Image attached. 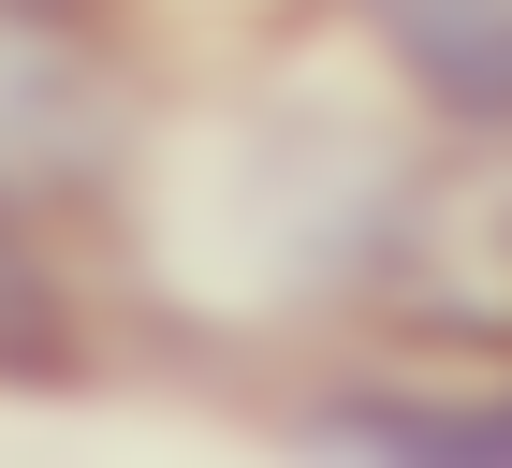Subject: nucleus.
<instances>
[{"instance_id": "2", "label": "nucleus", "mask_w": 512, "mask_h": 468, "mask_svg": "<svg viewBox=\"0 0 512 468\" xmlns=\"http://www.w3.org/2000/svg\"><path fill=\"white\" fill-rule=\"evenodd\" d=\"M308 454H337V468H512V351L483 381H395V366L322 381Z\"/></svg>"}, {"instance_id": "5", "label": "nucleus", "mask_w": 512, "mask_h": 468, "mask_svg": "<svg viewBox=\"0 0 512 468\" xmlns=\"http://www.w3.org/2000/svg\"><path fill=\"white\" fill-rule=\"evenodd\" d=\"M0 15H15V30H88L103 0H0Z\"/></svg>"}, {"instance_id": "3", "label": "nucleus", "mask_w": 512, "mask_h": 468, "mask_svg": "<svg viewBox=\"0 0 512 468\" xmlns=\"http://www.w3.org/2000/svg\"><path fill=\"white\" fill-rule=\"evenodd\" d=\"M352 15L425 117H454L483 147L512 132V0H352Z\"/></svg>"}, {"instance_id": "1", "label": "nucleus", "mask_w": 512, "mask_h": 468, "mask_svg": "<svg viewBox=\"0 0 512 468\" xmlns=\"http://www.w3.org/2000/svg\"><path fill=\"white\" fill-rule=\"evenodd\" d=\"M118 161H132V103H118V74H103V44L0 15V220H44V205L118 191Z\"/></svg>"}, {"instance_id": "4", "label": "nucleus", "mask_w": 512, "mask_h": 468, "mask_svg": "<svg viewBox=\"0 0 512 468\" xmlns=\"http://www.w3.org/2000/svg\"><path fill=\"white\" fill-rule=\"evenodd\" d=\"M88 366V322H74V278L44 264L30 220H0V381L15 395H59Z\"/></svg>"}]
</instances>
